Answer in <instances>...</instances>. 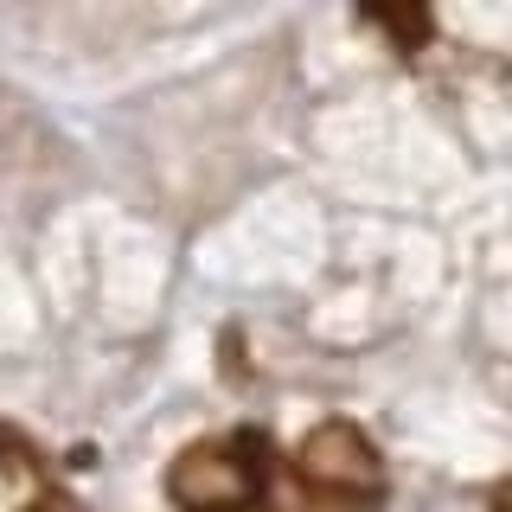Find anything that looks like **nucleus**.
<instances>
[{
	"instance_id": "f257e3e1",
	"label": "nucleus",
	"mask_w": 512,
	"mask_h": 512,
	"mask_svg": "<svg viewBox=\"0 0 512 512\" xmlns=\"http://www.w3.org/2000/svg\"><path fill=\"white\" fill-rule=\"evenodd\" d=\"M269 493V442L256 429L186 442L167 468V500L180 512H256Z\"/></svg>"
},
{
	"instance_id": "f03ea898",
	"label": "nucleus",
	"mask_w": 512,
	"mask_h": 512,
	"mask_svg": "<svg viewBox=\"0 0 512 512\" xmlns=\"http://www.w3.org/2000/svg\"><path fill=\"white\" fill-rule=\"evenodd\" d=\"M295 487L320 506H378L384 500V455L359 423H320L295 442Z\"/></svg>"
},
{
	"instance_id": "7ed1b4c3",
	"label": "nucleus",
	"mask_w": 512,
	"mask_h": 512,
	"mask_svg": "<svg viewBox=\"0 0 512 512\" xmlns=\"http://www.w3.org/2000/svg\"><path fill=\"white\" fill-rule=\"evenodd\" d=\"M352 7H359L404 58H416L429 39H436V13H429V0H352Z\"/></svg>"
},
{
	"instance_id": "39448f33",
	"label": "nucleus",
	"mask_w": 512,
	"mask_h": 512,
	"mask_svg": "<svg viewBox=\"0 0 512 512\" xmlns=\"http://www.w3.org/2000/svg\"><path fill=\"white\" fill-rule=\"evenodd\" d=\"M487 506H493V512H512V480H500V487H493Z\"/></svg>"
},
{
	"instance_id": "20e7f679",
	"label": "nucleus",
	"mask_w": 512,
	"mask_h": 512,
	"mask_svg": "<svg viewBox=\"0 0 512 512\" xmlns=\"http://www.w3.org/2000/svg\"><path fill=\"white\" fill-rule=\"evenodd\" d=\"M20 512H77V500H71V493H58V487H39Z\"/></svg>"
}]
</instances>
